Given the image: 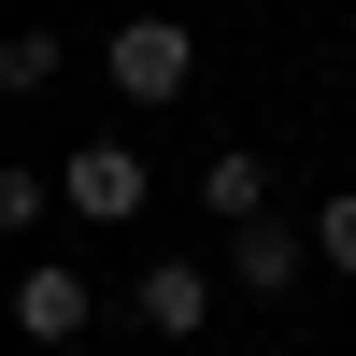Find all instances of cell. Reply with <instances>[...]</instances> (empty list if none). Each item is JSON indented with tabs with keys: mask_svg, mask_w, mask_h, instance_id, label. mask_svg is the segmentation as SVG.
Here are the masks:
<instances>
[{
	"mask_svg": "<svg viewBox=\"0 0 356 356\" xmlns=\"http://www.w3.org/2000/svg\"><path fill=\"white\" fill-rule=\"evenodd\" d=\"M57 214V186H43V171H29V157H0V228H15V243H29V228H43Z\"/></svg>",
	"mask_w": 356,
	"mask_h": 356,
	"instance_id": "8",
	"label": "cell"
},
{
	"mask_svg": "<svg viewBox=\"0 0 356 356\" xmlns=\"http://www.w3.org/2000/svg\"><path fill=\"white\" fill-rule=\"evenodd\" d=\"M314 271H356V186L314 200Z\"/></svg>",
	"mask_w": 356,
	"mask_h": 356,
	"instance_id": "9",
	"label": "cell"
},
{
	"mask_svg": "<svg viewBox=\"0 0 356 356\" xmlns=\"http://www.w3.org/2000/svg\"><path fill=\"white\" fill-rule=\"evenodd\" d=\"M143 157L129 143H72V171H57V214H86V228H143Z\"/></svg>",
	"mask_w": 356,
	"mask_h": 356,
	"instance_id": "2",
	"label": "cell"
},
{
	"mask_svg": "<svg viewBox=\"0 0 356 356\" xmlns=\"http://www.w3.org/2000/svg\"><path fill=\"white\" fill-rule=\"evenodd\" d=\"M57 86V29H15V43H0V100H43Z\"/></svg>",
	"mask_w": 356,
	"mask_h": 356,
	"instance_id": "7",
	"label": "cell"
},
{
	"mask_svg": "<svg viewBox=\"0 0 356 356\" xmlns=\"http://www.w3.org/2000/svg\"><path fill=\"white\" fill-rule=\"evenodd\" d=\"M300 271H314V228H285V214H243V228H228V285H243V300H285Z\"/></svg>",
	"mask_w": 356,
	"mask_h": 356,
	"instance_id": "4",
	"label": "cell"
},
{
	"mask_svg": "<svg viewBox=\"0 0 356 356\" xmlns=\"http://www.w3.org/2000/svg\"><path fill=\"white\" fill-rule=\"evenodd\" d=\"M100 72L129 86V100H186V86H200V29H186V15H129V29L100 43Z\"/></svg>",
	"mask_w": 356,
	"mask_h": 356,
	"instance_id": "1",
	"label": "cell"
},
{
	"mask_svg": "<svg viewBox=\"0 0 356 356\" xmlns=\"http://www.w3.org/2000/svg\"><path fill=\"white\" fill-rule=\"evenodd\" d=\"M0 314H15L29 342H86V328H100V300H86V271H72V257H29Z\"/></svg>",
	"mask_w": 356,
	"mask_h": 356,
	"instance_id": "3",
	"label": "cell"
},
{
	"mask_svg": "<svg viewBox=\"0 0 356 356\" xmlns=\"http://www.w3.org/2000/svg\"><path fill=\"white\" fill-rule=\"evenodd\" d=\"M200 214H271V171H257V143H214V157H200Z\"/></svg>",
	"mask_w": 356,
	"mask_h": 356,
	"instance_id": "6",
	"label": "cell"
},
{
	"mask_svg": "<svg viewBox=\"0 0 356 356\" xmlns=\"http://www.w3.org/2000/svg\"><path fill=\"white\" fill-rule=\"evenodd\" d=\"M129 314H143V328H157V342H200V328H214V271H200V257H157Z\"/></svg>",
	"mask_w": 356,
	"mask_h": 356,
	"instance_id": "5",
	"label": "cell"
}]
</instances>
